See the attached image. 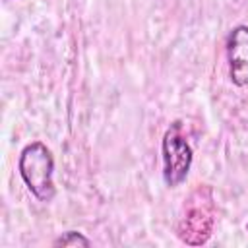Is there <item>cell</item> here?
Returning a JSON list of instances; mask_svg holds the SVG:
<instances>
[{
  "label": "cell",
  "instance_id": "6da1fadb",
  "mask_svg": "<svg viewBox=\"0 0 248 248\" xmlns=\"http://www.w3.org/2000/svg\"><path fill=\"white\" fill-rule=\"evenodd\" d=\"M215 198L209 184H198L184 200L182 213L176 223L178 238L188 246H202L213 234Z\"/></svg>",
  "mask_w": 248,
  "mask_h": 248
},
{
  "label": "cell",
  "instance_id": "7a4b0ae2",
  "mask_svg": "<svg viewBox=\"0 0 248 248\" xmlns=\"http://www.w3.org/2000/svg\"><path fill=\"white\" fill-rule=\"evenodd\" d=\"M17 170L27 190L39 202H52L56 196L54 186V157L43 141L27 143L17 159Z\"/></svg>",
  "mask_w": 248,
  "mask_h": 248
},
{
  "label": "cell",
  "instance_id": "3957f363",
  "mask_svg": "<svg viewBox=\"0 0 248 248\" xmlns=\"http://www.w3.org/2000/svg\"><path fill=\"white\" fill-rule=\"evenodd\" d=\"M161 159H163V180L169 188H178L192 169L194 151L184 134L182 122L174 120L161 140Z\"/></svg>",
  "mask_w": 248,
  "mask_h": 248
},
{
  "label": "cell",
  "instance_id": "277c9868",
  "mask_svg": "<svg viewBox=\"0 0 248 248\" xmlns=\"http://www.w3.org/2000/svg\"><path fill=\"white\" fill-rule=\"evenodd\" d=\"M229 78L236 87L248 85V25H234L227 35Z\"/></svg>",
  "mask_w": 248,
  "mask_h": 248
},
{
  "label": "cell",
  "instance_id": "5b68a950",
  "mask_svg": "<svg viewBox=\"0 0 248 248\" xmlns=\"http://www.w3.org/2000/svg\"><path fill=\"white\" fill-rule=\"evenodd\" d=\"M52 246H91V240L79 231H66L58 238H54Z\"/></svg>",
  "mask_w": 248,
  "mask_h": 248
},
{
  "label": "cell",
  "instance_id": "8992f818",
  "mask_svg": "<svg viewBox=\"0 0 248 248\" xmlns=\"http://www.w3.org/2000/svg\"><path fill=\"white\" fill-rule=\"evenodd\" d=\"M246 231H248V223H246Z\"/></svg>",
  "mask_w": 248,
  "mask_h": 248
}]
</instances>
